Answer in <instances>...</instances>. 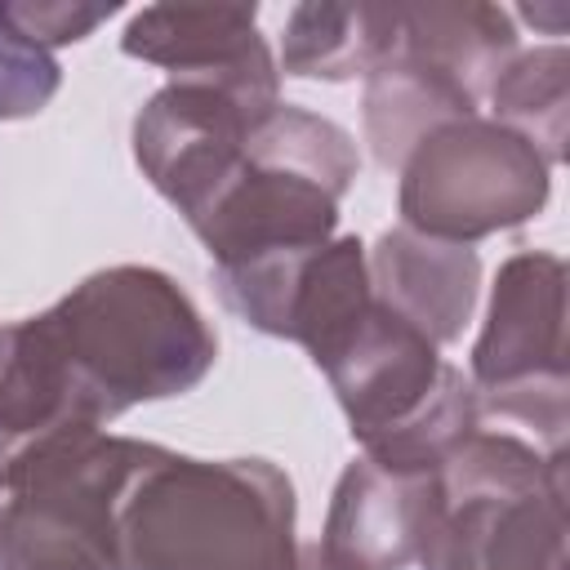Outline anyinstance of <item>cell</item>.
Masks as SVG:
<instances>
[{
	"label": "cell",
	"instance_id": "cell-14",
	"mask_svg": "<svg viewBox=\"0 0 570 570\" xmlns=\"http://www.w3.org/2000/svg\"><path fill=\"white\" fill-rule=\"evenodd\" d=\"M396 40V4H298L285 18L281 71L298 80H365Z\"/></svg>",
	"mask_w": 570,
	"mask_h": 570
},
{
	"label": "cell",
	"instance_id": "cell-3",
	"mask_svg": "<svg viewBox=\"0 0 570 570\" xmlns=\"http://www.w3.org/2000/svg\"><path fill=\"white\" fill-rule=\"evenodd\" d=\"M361 169L356 142L330 116L276 102L245 138L236 169L187 227L214 272L303 258L334 240L338 205Z\"/></svg>",
	"mask_w": 570,
	"mask_h": 570
},
{
	"label": "cell",
	"instance_id": "cell-2",
	"mask_svg": "<svg viewBox=\"0 0 570 570\" xmlns=\"http://www.w3.org/2000/svg\"><path fill=\"white\" fill-rule=\"evenodd\" d=\"M45 321L98 428L142 401L191 392L218 361V338L187 289L142 263L89 272L45 307Z\"/></svg>",
	"mask_w": 570,
	"mask_h": 570
},
{
	"label": "cell",
	"instance_id": "cell-18",
	"mask_svg": "<svg viewBox=\"0 0 570 570\" xmlns=\"http://www.w3.org/2000/svg\"><path fill=\"white\" fill-rule=\"evenodd\" d=\"M294 570H338V566H330L316 543H298V566Z\"/></svg>",
	"mask_w": 570,
	"mask_h": 570
},
{
	"label": "cell",
	"instance_id": "cell-15",
	"mask_svg": "<svg viewBox=\"0 0 570 570\" xmlns=\"http://www.w3.org/2000/svg\"><path fill=\"white\" fill-rule=\"evenodd\" d=\"M490 107H494L490 120L525 138L548 169L561 165L570 138V49L566 45L517 49V58L490 85Z\"/></svg>",
	"mask_w": 570,
	"mask_h": 570
},
{
	"label": "cell",
	"instance_id": "cell-6",
	"mask_svg": "<svg viewBox=\"0 0 570 570\" xmlns=\"http://www.w3.org/2000/svg\"><path fill=\"white\" fill-rule=\"evenodd\" d=\"M468 383L476 405L534 428V445L566 454V263L548 249L512 254L494 285L485 325L472 343Z\"/></svg>",
	"mask_w": 570,
	"mask_h": 570
},
{
	"label": "cell",
	"instance_id": "cell-10",
	"mask_svg": "<svg viewBox=\"0 0 570 570\" xmlns=\"http://www.w3.org/2000/svg\"><path fill=\"white\" fill-rule=\"evenodd\" d=\"M436 508V472L352 459L330 494L321 552L338 570H414Z\"/></svg>",
	"mask_w": 570,
	"mask_h": 570
},
{
	"label": "cell",
	"instance_id": "cell-1",
	"mask_svg": "<svg viewBox=\"0 0 570 570\" xmlns=\"http://www.w3.org/2000/svg\"><path fill=\"white\" fill-rule=\"evenodd\" d=\"M294 481L272 459L151 445L116 508V570H294Z\"/></svg>",
	"mask_w": 570,
	"mask_h": 570
},
{
	"label": "cell",
	"instance_id": "cell-12",
	"mask_svg": "<svg viewBox=\"0 0 570 570\" xmlns=\"http://www.w3.org/2000/svg\"><path fill=\"white\" fill-rule=\"evenodd\" d=\"M476 98L432 67L428 58L410 53L401 40H392L387 58L365 76V98H361V125L374 160L383 169H401L405 156L441 125L476 116Z\"/></svg>",
	"mask_w": 570,
	"mask_h": 570
},
{
	"label": "cell",
	"instance_id": "cell-9",
	"mask_svg": "<svg viewBox=\"0 0 570 570\" xmlns=\"http://www.w3.org/2000/svg\"><path fill=\"white\" fill-rule=\"evenodd\" d=\"M120 49L169 80L218 85L254 107L281 102V67L254 4H147L125 22Z\"/></svg>",
	"mask_w": 570,
	"mask_h": 570
},
{
	"label": "cell",
	"instance_id": "cell-17",
	"mask_svg": "<svg viewBox=\"0 0 570 570\" xmlns=\"http://www.w3.org/2000/svg\"><path fill=\"white\" fill-rule=\"evenodd\" d=\"M120 4H85V0H0V13L40 49H58V45H76L85 36H94Z\"/></svg>",
	"mask_w": 570,
	"mask_h": 570
},
{
	"label": "cell",
	"instance_id": "cell-5",
	"mask_svg": "<svg viewBox=\"0 0 570 570\" xmlns=\"http://www.w3.org/2000/svg\"><path fill=\"white\" fill-rule=\"evenodd\" d=\"M151 441L53 436L0 476V570H116V508Z\"/></svg>",
	"mask_w": 570,
	"mask_h": 570
},
{
	"label": "cell",
	"instance_id": "cell-11",
	"mask_svg": "<svg viewBox=\"0 0 570 570\" xmlns=\"http://www.w3.org/2000/svg\"><path fill=\"white\" fill-rule=\"evenodd\" d=\"M365 272L374 303L396 312L428 343L445 347L463 338L481 289V258L472 245L392 227L374 240V249H365Z\"/></svg>",
	"mask_w": 570,
	"mask_h": 570
},
{
	"label": "cell",
	"instance_id": "cell-13",
	"mask_svg": "<svg viewBox=\"0 0 570 570\" xmlns=\"http://www.w3.org/2000/svg\"><path fill=\"white\" fill-rule=\"evenodd\" d=\"M396 40L454 76L476 102L490 98L499 71L517 58L512 13L499 4H396Z\"/></svg>",
	"mask_w": 570,
	"mask_h": 570
},
{
	"label": "cell",
	"instance_id": "cell-8",
	"mask_svg": "<svg viewBox=\"0 0 570 570\" xmlns=\"http://www.w3.org/2000/svg\"><path fill=\"white\" fill-rule=\"evenodd\" d=\"M267 111L272 107H254L218 85L169 80L134 116V160L183 218H196Z\"/></svg>",
	"mask_w": 570,
	"mask_h": 570
},
{
	"label": "cell",
	"instance_id": "cell-7",
	"mask_svg": "<svg viewBox=\"0 0 570 570\" xmlns=\"http://www.w3.org/2000/svg\"><path fill=\"white\" fill-rule=\"evenodd\" d=\"M401 227L454 245L512 232L543 214L552 169L499 120L468 116L432 129L396 169Z\"/></svg>",
	"mask_w": 570,
	"mask_h": 570
},
{
	"label": "cell",
	"instance_id": "cell-4",
	"mask_svg": "<svg viewBox=\"0 0 570 570\" xmlns=\"http://www.w3.org/2000/svg\"><path fill=\"white\" fill-rule=\"evenodd\" d=\"M414 570H566V454L472 432L436 472Z\"/></svg>",
	"mask_w": 570,
	"mask_h": 570
},
{
	"label": "cell",
	"instance_id": "cell-16",
	"mask_svg": "<svg viewBox=\"0 0 570 570\" xmlns=\"http://www.w3.org/2000/svg\"><path fill=\"white\" fill-rule=\"evenodd\" d=\"M62 67L0 13V120H27L53 102Z\"/></svg>",
	"mask_w": 570,
	"mask_h": 570
}]
</instances>
